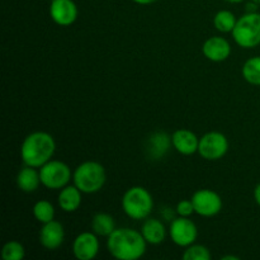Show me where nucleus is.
<instances>
[{"mask_svg": "<svg viewBox=\"0 0 260 260\" xmlns=\"http://www.w3.org/2000/svg\"><path fill=\"white\" fill-rule=\"evenodd\" d=\"M254 200H255V202L260 206V183L256 185L255 189H254Z\"/></svg>", "mask_w": 260, "mask_h": 260, "instance_id": "nucleus-27", "label": "nucleus"}, {"mask_svg": "<svg viewBox=\"0 0 260 260\" xmlns=\"http://www.w3.org/2000/svg\"><path fill=\"white\" fill-rule=\"evenodd\" d=\"M169 234L173 243L177 244L178 246H182V248H188L197 239L198 230L192 220L180 216L172 222Z\"/></svg>", "mask_w": 260, "mask_h": 260, "instance_id": "nucleus-9", "label": "nucleus"}, {"mask_svg": "<svg viewBox=\"0 0 260 260\" xmlns=\"http://www.w3.org/2000/svg\"><path fill=\"white\" fill-rule=\"evenodd\" d=\"M132 2H135L136 4H140V5H149V4H152V3H155L156 0H132Z\"/></svg>", "mask_w": 260, "mask_h": 260, "instance_id": "nucleus-28", "label": "nucleus"}, {"mask_svg": "<svg viewBox=\"0 0 260 260\" xmlns=\"http://www.w3.org/2000/svg\"><path fill=\"white\" fill-rule=\"evenodd\" d=\"M142 235H144L145 240L152 245H159L165 240L167 236V230L165 226L162 225L161 221L156 220V218H147L142 225L141 230Z\"/></svg>", "mask_w": 260, "mask_h": 260, "instance_id": "nucleus-17", "label": "nucleus"}, {"mask_svg": "<svg viewBox=\"0 0 260 260\" xmlns=\"http://www.w3.org/2000/svg\"><path fill=\"white\" fill-rule=\"evenodd\" d=\"M233 37L243 48H254L260 45V14L258 12L246 13L239 18L234 28Z\"/></svg>", "mask_w": 260, "mask_h": 260, "instance_id": "nucleus-5", "label": "nucleus"}, {"mask_svg": "<svg viewBox=\"0 0 260 260\" xmlns=\"http://www.w3.org/2000/svg\"><path fill=\"white\" fill-rule=\"evenodd\" d=\"M154 201L144 187H132L122 198V208L128 217L134 220H145L151 213Z\"/></svg>", "mask_w": 260, "mask_h": 260, "instance_id": "nucleus-4", "label": "nucleus"}, {"mask_svg": "<svg viewBox=\"0 0 260 260\" xmlns=\"http://www.w3.org/2000/svg\"><path fill=\"white\" fill-rule=\"evenodd\" d=\"M94 233H83L76 236L73 244V253L79 260H91L99 253V240Z\"/></svg>", "mask_w": 260, "mask_h": 260, "instance_id": "nucleus-11", "label": "nucleus"}, {"mask_svg": "<svg viewBox=\"0 0 260 260\" xmlns=\"http://www.w3.org/2000/svg\"><path fill=\"white\" fill-rule=\"evenodd\" d=\"M177 212L179 216H183V217H189L190 215L196 212L194 206H193L192 200L190 201H180L177 206Z\"/></svg>", "mask_w": 260, "mask_h": 260, "instance_id": "nucleus-25", "label": "nucleus"}, {"mask_svg": "<svg viewBox=\"0 0 260 260\" xmlns=\"http://www.w3.org/2000/svg\"><path fill=\"white\" fill-rule=\"evenodd\" d=\"M56 150V142L47 132H32L23 141L20 156L25 165L41 168L52 159Z\"/></svg>", "mask_w": 260, "mask_h": 260, "instance_id": "nucleus-2", "label": "nucleus"}, {"mask_svg": "<svg viewBox=\"0 0 260 260\" xmlns=\"http://www.w3.org/2000/svg\"><path fill=\"white\" fill-rule=\"evenodd\" d=\"M183 259L184 260H210L211 253L206 246L203 245H189L187 250L183 254Z\"/></svg>", "mask_w": 260, "mask_h": 260, "instance_id": "nucleus-24", "label": "nucleus"}, {"mask_svg": "<svg viewBox=\"0 0 260 260\" xmlns=\"http://www.w3.org/2000/svg\"><path fill=\"white\" fill-rule=\"evenodd\" d=\"M226 2H228V3H236V4H238V3L244 2V0H226Z\"/></svg>", "mask_w": 260, "mask_h": 260, "instance_id": "nucleus-30", "label": "nucleus"}, {"mask_svg": "<svg viewBox=\"0 0 260 260\" xmlns=\"http://www.w3.org/2000/svg\"><path fill=\"white\" fill-rule=\"evenodd\" d=\"M251 2L256 3V4H258V5H260V0H251Z\"/></svg>", "mask_w": 260, "mask_h": 260, "instance_id": "nucleus-31", "label": "nucleus"}, {"mask_svg": "<svg viewBox=\"0 0 260 260\" xmlns=\"http://www.w3.org/2000/svg\"><path fill=\"white\" fill-rule=\"evenodd\" d=\"M74 185L85 194H93L104 187L107 180L106 169L96 161H85L79 165L73 175Z\"/></svg>", "mask_w": 260, "mask_h": 260, "instance_id": "nucleus-3", "label": "nucleus"}, {"mask_svg": "<svg viewBox=\"0 0 260 260\" xmlns=\"http://www.w3.org/2000/svg\"><path fill=\"white\" fill-rule=\"evenodd\" d=\"M243 76L251 85H260V56L246 60L243 66Z\"/></svg>", "mask_w": 260, "mask_h": 260, "instance_id": "nucleus-19", "label": "nucleus"}, {"mask_svg": "<svg viewBox=\"0 0 260 260\" xmlns=\"http://www.w3.org/2000/svg\"><path fill=\"white\" fill-rule=\"evenodd\" d=\"M146 244L142 233L132 229H116L107 240V248L112 256L119 260H137L146 251Z\"/></svg>", "mask_w": 260, "mask_h": 260, "instance_id": "nucleus-1", "label": "nucleus"}, {"mask_svg": "<svg viewBox=\"0 0 260 260\" xmlns=\"http://www.w3.org/2000/svg\"><path fill=\"white\" fill-rule=\"evenodd\" d=\"M81 190L76 185H66L58 194V205L65 212H75L81 205Z\"/></svg>", "mask_w": 260, "mask_h": 260, "instance_id": "nucleus-16", "label": "nucleus"}, {"mask_svg": "<svg viewBox=\"0 0 260 260\" xmlns=\"http://www.w3.org/2000/svg\"><path fill=\"white\" fill-rule=\"evenodd\" d=\"M229 150V141L221 132H208L200 139L198 152L206 160H218L226 155Z\"/></svg>", "mask_w": 260, "mask_h": 260, "instance_id": "nucleus-7", "label": "nucleus"}, {"mask_svg": "<svg viewBox=\"0 0 260 260\" xmlns=\"http://www.w3.org/2000/svg\"><path fill=\"white\" fill-rule=\"evenodd\" d=\"M50 15L56 24L68 27L78 18V7L73 0H51Z\"/></svg>", "mask_w": 260, "mask_h": 260, "instance_id": "nucleus-10", "label": "nucleus"}, {"mask_svg": "<svg viewBox=\"0 0 260 260\" xmlns=\"http://www.w3.org/2000/svg\"><path fill=\"white\" fill-rule=\"evenodd\" d=\"M25 255L24 246L18 241H8L2 250V258L4 260H22Z\"/></svg>", "mask_w": 260, "mask_h": 260, "instance_id": "nucleus-22", "label": "nucleus"}, {"mask_svg": "<svg viewBox=\"0 0 260 260\" xmlns=\"http://www.w3.org/2000/svg\"><path fill=\"white\" fill-rule=\"evenodd\" d=\"M33 216L41 223H47L55 217V208L48 201H38L33 207Z\"/></svg>", "mask_w": 260, "mask_h": 260, "instance_id": "nucleus-21", "label": "nucleus"}, {"mask_svg": "<svg viewBox=\"0 0 260 260\" xmlns=\"http://www.w3.org/2000/svg\"><path fill=\"white\" fill-rule=\"evenodd\" d=\"M172 144L174 149L182 155H192L198 151L200 139L189 129L180 128L173 134Z\"/></svg>", "mask_w": 260, "mask_h": 260, "instance_id": "nucleus-14", "label": "nucleus"}, {"mask_svg": "<svg viewBox=\"0 0 260 260\" xmlns=\"http://www.w3.org/2000/svg\"><path fill=\"white\" fill-rule=\"evenodd\" d=\"M236 22L238 20H236L235 15L230 10H220L215 15V18H213V24H215L216 29L223 33L233 32L236 25Z\"/></svg>", "mask_w": 260, "mask_h": 260, "instance_id": "nucleus-20", "label": "nucleus"}, {"mask_svg": "<svg viewBox=\"0 0 260 260\" xmlns=\"http://www.w3.org/2000/svg\"><path fill=\"white\" fill-rule=\"evenodd\" d=\"M91 230L98 236H107L108 238L114 230V220L108 213H96L91 220Z\"/></svg>", "mask_w": 260, "mask_h": 260, "instance_id": "nucleus-18", "label": "nucleus"}, {"mask_svg": "<svg viewBox=\"0 0 260 260\" xmlns=\"http://www.w3.org/2000/svg\"><path fill=\"white\" fill-rule=\"evenodd\" d=\"M170 139L167 134L164 132H157L154 134L151 137V147H152V155L155 156H160V155H164L168 151L170 146Z\"/></svg>", "mask_w": 260, "mask_h": 260, "instance_id": "nucleus-23", "label": "nucleus"}, {"mask_svg": "<svg viewBox=\"0 0 260 260\" xmlns=\"http://www.w3.org/2000/svg\"><path fill=\"white\" fill-rule=\"evenodd\" d=\"M193 206L197 215L203 217H212L222 210V200L211 189H200L193 194Z\"/></svg>", "mask_w": 260, "mask_h": 260, "instance_id": "nucleus-8", "label": "nucleus"}, {"mask_svg": "<svg viewBox=\"0 0 260 260\" xmlns=\"http://www.w3.org/2000/svg\"><path fill=\"white\" fill-rule=\"evenodd\" d=\"M258 8H259V5L256 4V3H254V2H249L248 4H246V12L248 13H253V12H256V10H258Z\"/></svg>", "mask_w": 260, "mask_h": 260, "instance_id": "nucleus-26", "label": "nucleus"}, {"mask_svg": "<svg viewBox=\"0 0 260 260\" xmlns=\"http://www.w3.org/2000/svg\"><path fill=\"white\" fill-rule=\"evenodd\" d=\"M222 260H239V256H235V255H225V256H222V258H221Z\"/></svg>", "mask_w": 260, "mask_h": 260, "instance_id": "nucleus-29", "label": "nucleus"}, {"mask_svg": "<svg viewBox=\"0 0 260 260\" xmlns=\"http://www.w3.org/2000/svg\"><path fill=\"white\" fill-rule=\"evenodd\" d=\"M65 239L63 226L57 221L52 220L47 223H43L40 231V243L43 248L48 250H55L60 248Z\"/></svg>", "mask_w": 260, "mask_h": 260, "instance_id": "nucleus-12", "label": "nucleus"}, {"mask_svg": "<svg viewBox=\"0 0 260 260\" xmlns=\"http://www.w3.org/2000/svg\"><path fill=\"white\" fill-rule=\"evenodd\" d=\"M41 184L40 172L36 170V168L25 165L23 169L19 170L17 175V185L22 192L32 193L38 189Z\"/></svg>", "mask_w": 260, "mask_h": 260, "instance_id": "nucleus-15", "label": "nucleus"}, {"mask_svg": "<svg viewBox=\"0 0 260 260\" xmlns=\"http://www.w3.org/2000/svg\"><path fill=\"white\" fill-rule=\"evenodd\" d=\"M203 55L213 62L225 61L231 53V46L228 40L222 37H211L203 43Z\"/></svg>", "mask_w": 260, "mask_h": 260, "instance_id": "nucleus-13", "label": "nucleus"}, {"mask_svg": "<svg viewBox=\"0 0 260 260\" xmlns=\"http://www.w3.org/2000/svg\"><path fill=\"white\" fill-rule=\"evenodd\" d=\"M41 184L48 189H62L71 179V170L65 162L50 160L40 169Z\"/></svg>", "mask_w": 260, "mask_h": 260, "instance_id": "nucleus-6", "label": "nucleus"}]
</instances>
